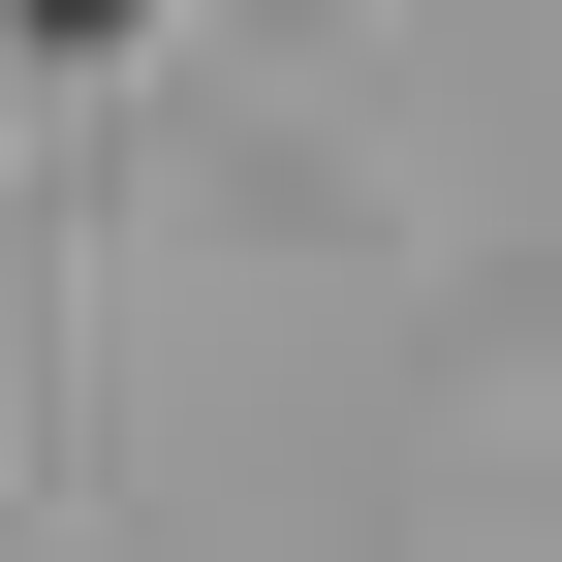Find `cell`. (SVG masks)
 <instances>
[{
	"mask_svg": "<svg viewBox=\"0 0 562 562\" xmlns=\"http://www.w3.org/2000/svg\"><path fill=\"white\" fill-rule=\"evenodd\" d=\"M32 32H125V0H32Z\"/></svg>",
	"mask_w": 562,
	"mask_h": 562,
	"instance_id": "1",
	"label": "cell"
}]
</instances>
